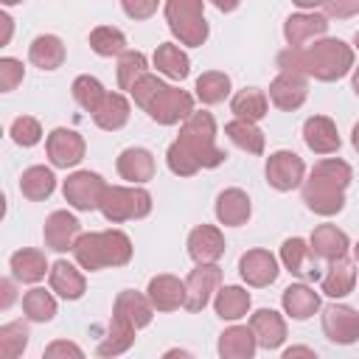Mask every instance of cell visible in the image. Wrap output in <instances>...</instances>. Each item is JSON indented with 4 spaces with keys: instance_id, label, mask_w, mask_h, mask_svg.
<instances>
[{
    "instance_id": "32",
    "label": "cell",
    "mask_w": 359,
    "mask_h": 359,
    "mask_svg": "<svg viewBox=\"0 0 359 359\" xmlns=\"http://www.w3.org/2000/svg\"><path fill=\"white\" fill-rule=\"evenodd\" d=\"M250 306H252L250 292H247L244 286H233V283H230V286H222V289L216 292V297H213V311H216V317H222V320H227V323H236V320L247 317Z\"/></svg>"
},
{
    "instance_id": "37",
    "label": "cell",
    "mask_w": 359,
    "mask_h": 359,
    "mask_svg": "<svg viewBox=\"0 0 359 359\" xmlns=\"http://www.w3.org/2000/svg\"><path fill=\"white\" fill-rule=\"evenodd\" d=\"M151 62H154V67H157L160 76H168V79H174V81H182V79L191 73V59H188V53H185L180 45H174V42L157 45Z\"/></svg>"
},
{
    "instance_id": "13",
    "label": "cell",
    "mask_w": 359,
    "mask_h": 359,
    "mask_svg": "<svg viewBox=\"0 0 359 359\" xmlns=\"http://www.w3.org/2000/svg\"><path fill=\"white\" fill-rule=\"evenodd\" d=\"M325 31H328V17L323 11H317V8H311V11H294L283 22L286 48H303L311 39L317 42V36L323 39Z\"/></svg>"
},
{
    "instance_id": "14",
    "label": "cell",
    "mask_w": 359,
    "mask_h": 359,
    "mask_svg": "<svg viewBox=\"0 0 359 359\" xmlns=\"http://www.w3.org/2000/svg\"><path fill=\"white\" fill-rule=\"evenodd\" d=\"M238 275H241V280H244L247 286L264 289V286H269V283L278 280L280 266H278V258H275L269 250L255 247V250H247V252L238 258Z\"/></svg>"
},
{
    "instance_id": "12",
    "label": "cell",
    "mask_w": 359,
    "mask_h": 359,
    "mask_svg": "<svg viewBox=\"0 0 359 359\" xmlns=\"http://www.w3.org/2000/svg\"><path fill=\"white\" fill-rule=\"evenodd\" d=\"M280 264L289 275L300 278V283L306 280H317L320 278V266H317V255L311 250V244L300 236H292V238H283L280 244Z\"/></svg>"
},
{
    "instance_id": "6",
    "label": "cell",
    "mask_w": 359,
    "mask_h": 359,
    "mask_svg": "<svg viewBox=\"0 0 359 359\" xmlns=\"http://www.w3.org/2000/svg\"><path fill=\"white\" fill-rule=\"evenodd\" d=\"M107 180L98 171H73L65 182H62V194L65 202L76 210H98L104 194H107Z\"/></svg>"
},
{
    "instance_id": "25",
    "label": "cell",
    "mask_w": 359,
    "mask_h": 359,
    "mask_svg": "<svg viewBox=\"0 0 359 359\" xmlns=\"http://www.w3.org/2000/svg\"><path fill=\"white\" fill-rule=\"evenodd\" d=\"M8 269H11V278L20 280V283H39L50 272L45 252L36 250V247H22V250L11 252Z\"/></svg>"
},
{
    "instance_id": "7",
    "label": "cell",
    "mask_w": 359,
    "mask_h": 359,
    "mask_svg": "<svg viewBox=\"0 0 359 359\" xmlns=\"http://www.w3.org/2000/svg\"><path fill=\"white\" fill-rule=\"evenodd\" d=\"M194 112H196V109H194V95L185 93V90H180V87H171V84H165V87L157 93V98L149 104V109H146V115H149L154 123H160V126L185 123Z\"/></svg>"
},
{
    "instance_id": "49",
    "label": "cell",
    "mask_w": 359,
    "mask_h": 359,
    "mask_svg": "<svg viewBox=\"0 0 359 359\" xmlns=\"http://www.w3.org/2000/svg\"><path fill=\"white\" fill-rule=\"evenodd\" d=\"M22 79H25L22 62L14 59V56H3L0 59V93L17 90V84H22Z\"/></svg>"
},
{
    "instance_id": "24",
    "label": "cell",
    "mask_w": 359,
    "mask_h": 359,
    "mask_svg": "<svg viewBox=\"0 0 359 359\" xmlns=\"http://www.w3.org/2000/svg\"><path fill=\"white\" fill-rule=\"evenodd\" d=\"M112 317H121V320H126L129 325H135L140 331V328H146L151 323L154 306L149 303V297L143 292L123 289V292H118V297L112 303Z\"/></svg>"
},
{
    "instance_id": "36",
    "label": "cell",
    "mask_w": 359,
    "mask_h": 359,
    "mask_svg": "<svg viewBox=\"0 0 359 359\" xmlns=\"http://www.w3.org/2000/svg\"><path fill=\"white\" fill-rule=\"evenodd\" d=\"M135 334H137L135 325H129V323L121 320V317H112V320H109V328H107V337L98 342L95 353H98L101 359H115V356L126 353V351L135 345Z\"/></svg>"
},
{
    "instance_id": "59",
    "label": "cell",
    "mask_w": 359,
    "mask_h": 359,
    "mask_svg": "<svg viewBox=\"0 0 359 359\" xmlns=\"http://www.w3.org/2000/svg\"><path fill=\"white\" fill-rule=\"evenodd\" d=\"M353 50H359V31L353 34Z\"/></svg>"
},
{
    "instance_id": "39",
    "label": "cell",
    "mask_w": 359,
    "mask_h": 359,
    "mask_svg": "<svg viewBox=\"0 0 359 359\" xmlns=\"http://www.w3.org/2000/svg\"><path fill=\"white\" fill-rule=\"evenodd\" d=\"M230 76L224 73V70H205L199 79H196V84H194V90H196V98L202 101V104H208V107H213V104H222L227 95H230Z\"/></svg>"
},
{
    "instance_id": "5",
    "label": "cell",
    "mask_w": 359,
    "mask_h": 359,
    "mask_svg": "<svg viewBox=\"0 0 359 359\" xmlns=\"http://www.w3.org/2000/svg\"><path fill=\"white\" fill-rule=\"evenodd\" d=\"M98 210L109 224L146 219L151 213V194L140 185H109Z\"/></svg>"
},
{
    "instance_id": "42",
    "label": "cell",
    "mask_w": 359,
    "mask_h": 359,
    "mask_svg": "<svg viewBox=\"0 0 359 359\" xmlns=\"http://www.w3.org/2000/svg\"><path fill=\"white\" fill-rule=\"evenodd\" d=\"M22 314L31 323H50L56 317V297L45 289L34 286L22 294Z\"/></svg>"
},
{
    "instance_id": "8",
    "label": "cell",
    "mask_w": 359,
    "mask_h": 359,
    "mask_svg": "<svg viewBox=\"0 0 359 359\" xmlns=\"http://www.w3.org/2000/svg\"><path fill=\"white\" fill-rule=\"evenodd\" d=\"M264 174H266V182L286 194V191H294V188H303L306 182V163L300 154L289 151V149H278L266 157V165H264Z\"/></svg>"
},
{
    "instance_id": "26",
    "label": "cell",
    "mask_w": 359,
    "mask_h": 359,
    "mask_svg": "<svg viewBox=\"0 0 359 359\" xmlns=\"http://www.w3.org/2000/svg\"><path fill=\"white\" fill-rule=\"evenodd\" d=\"M280 306H283V314L292 320H309L323 309L320 292H314L309 283H289L280 294Z\"/></svg>"
},
{
    "instance_id": "38",
    "label": "cell",
    "mask_w": 359,
    "mask_h": 359,
    "mask_svg": "<svg viewBox=\"0 0 359 359\" xmlns=\"http://www.w3.org/2000/svg\"><path fill=\"white\" fill-rule=\"evenodd\" d=\"M224 135H227V140H230L236 149H241V151H247V154H264L266 137H264V132L258 129V123L233 118V121L224 123Z\"/></svg>"
},
{
    "instance_id": "56",
    "label": "cell",
    "mask_w": 359,
    "mask_h": 359,
    "mask_svg": "<svg viewBox=\"0 0 359 359\" xmlns=\"http://www.w3.org/2000/svg\"><path fill=\"white\" fill-rule=\"evenodd\" d=\"M160 359H196L191 351H185V348H168Z\"/></svg>"
},
{
    "instance_id": "21",
    "label": "cell",
    "mask_w": 359,
    "mask_h": 359,
    "mask_svg": "<svg viewBox=\"0 0 359 359\" xmlns=\"http://www.w3.org/2000/svg\"><path fill=\"white\" fill-rule=\"evenodd\" d=\"M250 331L255 334L258 348L275 351L286 342V320L275 309H258L250 314Z\"/></svg>"
},
{
    "instance_id": "44",
    "label": "cell",
    "mask_w": 359,
    "mask_h": 359,
    "mask_svg": "<svg viewBox=\"0 0 359 359\" xmlns=\"http://www.w3.org/2000/svg\"><path fill=\"white\" fill-rule=\"evenodd\" d=\"M143 76H149V59H146V53H140V50H126V53L118 59V87H121L123 93H132V87H135Z\"/></svg>"
},
{
    "instance_id": "52",
    "label": "cell",
    "mask_w": 359,
    "mask_h": 359,
    "mask_svg": "<svg viewBox=\"0 0 359 359\" xmlns=\"http://www.w3.org/2000/svg\"><path fill=\"white\" fill-rule=\"evenodd\" d=\"M317 11H323L325 17H348V14H356L359 6H339V3H323L317 6Z\"/></svg>"
},
{
    "instance_id": "15",
    "label": "cell",
    "mask_w": 359,
    "mask_h": 359,
    "mask_svg": "<svg viewBox=\"0 0 359 359\" xmlns=\"http://www.w3.org/2000/svg\"><path fill=\"white\" fill-rule=\"evenodd\" d=\"M45 247L53 252H67L81 238V222L70 210H53L42 224Z\"/></svg>"
},
{
    "instance_id": "18",
    "label": "cell",
    "mask_w": 359,
    "mask_h": 359,
    "mask_svg": "<svg viewBox=\"0 0 359 359\" xmlns=\"http://www.w3.org/2000/svg\"><path fill=\"white\" fill-rule=\"evenodd\" d=\"M115 168H118L121 180H126L129 185H143V182L154 180V171H157L154 154L149 149H143V146L123 149L118 154V160H115Z\"/></svg>"
},
{
    "instance_id": "20",
    "label": "cell",
    "mask_w": 359,
    "mask_h": 359,
    "mask_svg": "<svg viewBox=\"0 0 359 359\" xmlns=\"http://www.w3.org/2000/svg\"><path fill=\"white\" fill-rule=\"evenodd\" d=\"M146 297L154 306V311H177L180 306H185V280L168 272L154 275L146 286Z\"/></svg>"
},
{
    "instance_id": "34",
    "label": "cell",
    "mask_w": 359,
    "mask_h": 359,
    "mask_svg": "<svg viewBox=\"0 0 359 359\" xmlns=\"http://www.w3.org/2000/svg\"><path fill=\"white\" fill-rule=\"evenodd\" d=\"M98 241H101V261H104V269L107 266H126L132 261V238L118 230V227H109V230H98Z\"/></svg>"
},
{
    "instance_id": "19",
    "label": "cell",
    "mask_w": 359,
    "mask_h": 359,
    "mask_svg": "<svg viewBox=\"0 0 359 359\" xmlns=\"http://www.w3.org/2000/svg\"><path fill=\"white\" fill-rule=\"evenodd\" d=\"M303 143L314 154H337L342 146L337 123L328 115H311L303 121Z\"/></svg>"
},
{
    "instance_id": "30",
    "label": "cell",
    "mask_w": 359,
    "mask_h": 359,
    "mask_svg": "<svg viewBox=\"0 0 359 359\" xmlns=\"http://www.w3.org/2000/svg\"><path fill=\"white\" fill-rule=\"evenodd\" d=\"M132 115V104L123 93H107V98L101 101V107L93 112V123L104 132H118L129 123Z\"/></svg>"
},
{
    "instance_id": "43",
    "label": "cell",
    "mask_w": 359,
    "mask_h": 359,
    "mask_svg": "<svg viewBox=\"0 0 359 359\" xmlns=\"http://www.w3.org/2000/svg\"><path fill=\"white\" fill-rule=\"evenodd\" d=\"M28 325L22 320H11L0 325V359H20L28 348Z\"/></svg>"
},
{
    "instance_id": "9",
    "label": "cell",
    "mask_w": 359,
    "mask_h": 359,
    "mask_svg": "<svg viewBox=\"0 0 359 359\" xmlns=\"http://www.w3.org/2000/svg\"><path fill=\"white\" fill-rule=\"evenodd\" d=\"M222 289V266L219 264H196L185 278V306L191 314H199Z\"/></svg>"
},
{
    "instance_id": "53",
    "label": "cell",
    "mask_w": 359,
    "mask_h": 359,
    "mask_svg": "<svg viewBox=\"0 0 359 359\" xmlns=\"http://www.w3.org/2000/svg\"><path fill=\"white\" fill-rule=\"evenodd\" d=\"M280 359H320V356H317V351H311L309 345H289V348L280 353Z\"/></svg>"
},
{
    "instance_id": "45",
    "label": "cell",
    "mask_w": 359,
    "mask_h": 359,
    "mask_svg": "<svg viewBox=\"0 0 359 359\" xmlns=\"http://www.w3.org/2000/svg\"><path fill=\"white\" fill-rule=\"evenodd\" d=\"M73 258L81 269L87 272H101L104 269V261H101V244H98V233L90 230V233H81V238L76 241L73 247Z\"/></svg>"
},
{
    "instance_id": "60",
    "label": "cell",
    "mask_w": 359,
    "mask_h": 359,
    "mask_svg": "<svg viewBox=\"0 0 359 359\" xmlns=\"http://www.w3.org/2000/svg\"><path fill=\"white\" fill-rule=\"evenodd\" d=\"M353 258H356V261H359V241H356V244H353Z\"/></svg>"
},
{
    "instance_id": "4",
    "label": "cell",
    "mask_w": 359,
    "mask_h": 359,
    "mask_svg": "<svg viewBox=\"0 0 359 359\" xmlns=\"http://www.w3.org/2000/svg\"><path fill=\"white\" fill-rule=\"evenodd\" d=\"M168 31L174 39L185 48H199L208 42V20H205V3L202 0H168L163 6Z\"/></svg>"
},
{
    "instance_id": "3",
    "label": "cell",
    "mask_w": 359,
    "mask_h": 359,
    "mask_svg": "<svg viewBox=\"0 0 359 359\" xmlns=\"http://www.w3.org/2000/svg\"><path fill=\"white\" fill-rule=\"evenodd\" d=\"M188 151L191 157L202 165V168H216L224 163V149L216 146V121L210 112L199 109L194 112L182 126H180V137H177Z\"/></svg>"
},
{
    "instance_id": "48",
    "label": "cell",
    "mask_w": 359,
    "mask_h": 359,
    "mask_svg": "<svg viewBox=\"0 0 359 359\" xmlns=\"http://www.w3.org/2000/svg\"><path fill=\"white\" fill-rule=\"evenodd\" d=\"M163 87H165V81H163L157 73H149V76H143V79L132 87V93H129V95H132V101L146 112V109H149V104L157 98V93H160Z\"/></svg>"
},
{
    "instance_id": "22",
    "label": "cell",
    "mask_w": 359,
    "mask_h": 359,
    "mask_svg": "<svg viewBox=\"0 0 359 359\" xmlns=\"http://www.w3.org/2000/svg\"><path fill=\"white\" fill-rule=\"evenodd\" d=\"M48 283H50V292H56L62 300H79L87 292V278L81 275V269L76 264H70L65 258L50 264Z\"/></svg>"
},
{
    "instance_id": "28",
    "label": "cell",
    "mask_w": 359,
    "mask_h": 359,
    "mask_svg": "<svg viewBox=\"0 0 359 359\" xmlns=\"http://www.w3.org/2000/svg\"><path fill=\"white\" fill-rule=\"evenodd\" d=\"M216 351L222 359H255L258 342H255V334L250 331V325H230L219 334Z\"/></svg>"
},
{
    "instance_id": "29",
    "label": "cell",
    "mask_w": 359,
    "mask_h": 359,
    "mask_svg": "<svg viewBox=\"0 0 359 359\" xmlns=\"http://www.w3.org/2000/svg\"><path fill=\"white\" fill-rule=\"evenodd\" d=\"M65 42L56 34H39L28 45V62L39 70H59L65 65Z\"/></svg>"
},
{
    "instance_id": "50",
    "label": "cell",
    "mask_w": 359,
    "mask_h": 359,
    "mask_svg": "<svg viewBox=\"0 0 359 359\" xmlns=\"http://www.w3.org/2000/svg\"><path fill=\"white\" fill-rule=\"evenodd\" d=\"M42 359H84V351L70 339H53L45 345Z\"/></svg>"
},
{
    "instance_id": "27",
    "label": "cell",
    "mask_w": 359,
    "mask_h": 359,
    "mask_svg": "<svg viewBox=\"0 0 359 359\" xmlns=\"http://www.w3.org/2000/svg\"><path fill=\"white\" fill-rule=\"evenodd\" d=\"M309 244H311L314 255L323 258V261H328V264L345 258L348 255V247H351L345 230H339L337 224H317L314 233H311V238H309Z\"/></svg>"
},
{
    "instance_id": "54",
    "label": "cell",
    "mask_w": 359,
    "mask_h": 359,
    "mask_svg": "<svg viewBox=\"0 0 359 359\" xmlns=\"http://www.w3.org/2000/svg\"><path fill=\"white\" fill-rule=\"evenodd\" d=\"M0 289H3V300H0V309H8V306L17 300V289H14V280H11V278H3V280H0Z\"/></svg>"
},
{
    "instance_id": "55",
    "label": "cell",
    "mask_w": 359,
    "mask_h": 359,
    "mask_svg": "<svg viewBox=\"0 0 359 359\" xmlns=\"http://www.w3.org/2000/svg\"><path fill=\"white\" fill-rule=\"evenodd\" d=\"M0 22H3V39H0V45H8V39H11V28H14L8 11H0Z\"/></svg>"
},
{
    "instance_id": "47",
    "label": "cell",
    "mask_w": 359,
    "mask_h": 359,
    "mask_svg": "<svg viewBox=\"0 0 359 359\" xmlns=\"http://www.w3.org/2000/svg\"><path fill=\"white\" fill-rule=\"evenodd\" d=\"M165 163H168V171L177 174V177H194V174L202 168L180 140H174V143L168 146V151H165Z\"/></svg>"
},
{
    "instance_id": "41",
    "label": "cell",
    "mask_w": 359,
    "mask_h": 359,
    "mask_svg": "<svg viewBox=\"0 0 359 359\" xmlns=\"http://www.w3.org/2000/svg\"><path fill=\"white\" fill-rule=\"evenodd\" d=\"M70 93H73V101H76L81 109H87L90 115H93V112L101 107V101L107 98L104 84H101L95 76H90V73L76 76L73 84H70Z\"/></svg>"
},
{
    "instance_id": "35",
    "label": "cell",
    "mask_w": 359,
    "mask_h": 359,
    "mask_svg": "<svg viewBox=\"0 0 359 359\" xmlns=\"http://www.w3.org/2000/svg\"><path fill=\"white\" fill-rule=\"evenodd\" d=\"M56 191V174L48 165H31L20 174V194L28 202H45Z\"/></svg>"
},
{
    "instance_id": "2",
    "label": "cell",
    "mask_w": 359,
    "mask_h": 359,
    "mask_svg": "<svg viewBox=\"0 0 359 359\" xmlns=\"http://www.w3.org/2000/svg\"><path fill=\"white\" fill-rule=\"evenodd\" d=\"M353 180V168L339 157L317 160L303 182V202L317 216H337L345 208V188Z\"/></svg>"
},
{
    "instance_id": "11",
    "label": "cell",
    "mask_w": 359,
    "mask_h": 359,
    "mask_svg": "<svg viewBox=\"0 0 359 359\" xmlns=\"http://www.w3.org/2000/svg\"><path fill=\"white\" fill-rule=\"evenodd\" d=\"M323 334L337 345H353L359 339V311L345 303H328L320 309Z\"/></svg>"
},
{
    "instance_id": "33",
    "label": "cell",
    "mask_w": 359,
    "mask_h": 359,
    "mask_svg": "<svg viewBox=\"0 0 359 359\" xmlns=\"http://www.w3.org/2000/svg\"><path fill=\"white\" fill-rule=\"evenodd\" d=\"M230 112L238 118V121H250V123H258L261 118H266L269 112V98L261 87H244L238 90L233 98H230Z\"/></svg>"
},
{
    "instance_id": "31",
    "label": "cell",
    "mask_w": 359,
    "mask_h": 359,
    "mask_svg": "<svg viewBox=\"0 0 359 359\" xmlns=\"http://www.w3.org/2000/svg\"><path fill=\"white\" fill-rule=\"evenodd\" d=\"M353 286H356V266H353V261H348V258L331 261L328 269L323 272V280H320L323 294H328V297H334V300L351 294Z\"/></svg>"
},
{
    "instance_id": "17",
    "label": "cell",
    "mask_w": 359,
    "mask_h": 359,
    "mask_svg": "<svg viewBox=\"0 0 359 359\" xmlns=\"http://www.w3.org/2000/svg\"><path fill=\"white\" fill-rule=\"evenodd\" d=\"M309 98V81L303 76H292V73H278L269 81V101L272 107L283 109V112H294L306 104Z\"/></svg>"
},
{
    "instance_id": "51",
    "label": "cell",
    "mask_w": 359,
    "mask_h": 359,
    "mask_svg": "<svg viewBox=\"0 0 359 359\" xmlns=\"http://www.w3.org/2000/svg\"><path fill=\"white\" fill-rule=\"evenodd\" d=\"M121 8H123V14L132 17V20H146V17H151V14L157 11V3H154V0H146V3H137V0L129 3V0H123Z\"/></svg>"
},
{
    "instance_id": "57",
    "label": "cell",
    "mask_w": 359,
    "mask_h": 359,
    "mask_svg": "<svg viewBox=\"0 0 359 359\" xmlns=\"http://www.w3.org/2000/svg\"><path fill=\"white\" fill-rule=\"evenodd\" d=\"M351 146L359 151V121L353 123V129H351Z\"/></svg>"
},
{
    "instance_id": "40",
    "label": "cell",
    "mask_w": 359,
    "mask_h": 359,
    "mask_svg": "<svg viewBox=\"0 0 359 359\" xmlns=\"http://www.w3.org/2000/svg\"><path fill=\"white\" fill-rule=\"evenodd\" d=\"M90 48L93 53L109 59V56H123L126 53V34L121 28H112V25H98L90 31Z\"/></svg>"
},
{
    "instance_id": "23",
    "label": "cell",
    "mask_w": 359,
    "mask_h": 359,
    "mask_svg": "<svg viewBox=\"0 0 359 359\" xmlns=\"http://www.w3.org/2000/svg\"><path fill=\"white\" fill-rule=\"evenodd\" d=\"M252 216V202L241 188H224L216 196V219L224 227H241Z\"/></svg>"
},
{
    "instance_id": "58",
    "label": "cell",
    "mask_w": 359,
    "mask_h": 359,
    "mask_svg": "<svg viewBox=\"0 0 359 359\" xmlns=\"http://www.w3.org/2000/svg\"><path fill=\"white\" fill-rule=\"evenodd\" d=\"M351 87H353V93L359 95V67H353V76H351Z\"/></svg>"
},
{
    "instance_id": "10",
    "label": "cell",
    "mask_w": 359,
    "mask_h": 359,
    "mask_svg": "<svg viewBox=\"0 0 359 359\" xmlns=\"http://www.w3.org/2000/svg\"><path fill=\"white\" fill-rule=\"evenodd\" d=\"M87 143L76 129L67 126H56L48 137H45V154L50 160L53 168H73L84 160Z\"/></svg>"
},
{
    "instance_id": "1",
    "label": "cell",
    "mask_w": 359,
    "mask_h": 359,
    "mask_svg": "<svg viewBox=\"0 0 359 359\" xmlns=\"http://www.w3.org/2000/svg\"><path fill=\"white\" fill-rule=\"evenodd\" d=\"M353 45L337 36H323L306 48H283L278 53L280 73L317 79V81H339L342 76L353 73Z\"/></svg>"
},
{
    "instance_id": "16",
    "label": "cell",
    "mask_w": 359,
    "mask_h": 359,
    "mask_svg": "<svg viewBox=\"0 0 359 359\" xmlns=\"http://www.w3.org/2000/svg\"><path fill=\"white\" fill-rule=\"evenodd\" d=\"M185 247L194 264H216L224 255V236L216 224H196L188 233Z\"/></svg>"
},
{
    "instance_id": "46",
    "label": "cell",
    "mask_w": 359,
    "mask_h": 359,
    "mask_svg": "<svg viewBox=\"0 0 359 359\" xmlns=\"http://www.w3.org/2000/svg\"><path fill=\"white\" fill-rule=\"evenodd\" d=\"M8 135H11V140H14L17 146L31 149V146H36V143L42 140V126H39L36 118H31V115H20V118L11 121Z\"/></svg>"
}]
</instances>
